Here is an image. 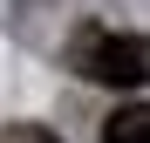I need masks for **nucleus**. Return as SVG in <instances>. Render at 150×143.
<instances>
[{"label": "nucleus", "instance_id": "2", "mask_svg": "<svg viewBox=\"0 0 150 143\" xmlns=\"http://www.w3.org/2000/svg\"><path fill=\"white\" fill-rule=\"evenodd\" d=\"M103 143H150V109H143V102L116 109L109 123H103Z\"/></svg>", "mask_w": 150, "mask_h": 143}, {"label": "nucleus", "instance_id": "1", "mask_svg": "<svg viewBox=\"0 0 150 143\" xmlns=\"http://www.w3.org/2000/svg\"><path fill=\"white\" fill-rule=\"evenodd\" d=\"M68 61H75V75L109 82V89H143V75H150L143 34H116V27H82L68 41Z\"/></svg>", "mask_w": 150, "mask_h": 143}, {"label": "nucleus", "instance_id": "3", "mask_svg": "<svg viewBox=\"0 0 150 143\" xmlns=\"http://www.w3.org/2000/svg\"><path fill=\"white\" fill-rule=\"evenodd\" d=\"M21 143H55V136H48V130H28V136H21Z\"/></svg>", "mask_w": 150, "mask_h": 143}]
</instances>
